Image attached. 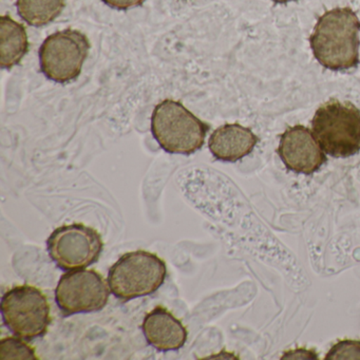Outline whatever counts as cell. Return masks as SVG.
I'll use <instances>...</instances> for the list:
<instances>
[{"instance_id": "6da1fadb", "label": "cell", "mask_w": 360, "mask_h": 360, "mask_svg": "<svg viewBox=\"0 0 360 360\" xmlns=\"http://www.w3.org/2000/svg\"><path fill=\"white\" fill-rule=\"evenodd\" d=\"M360 20L351 8H336L318 18L309 37L317 62L330 71H345L359 64Z\"/></svg>"}, {"instance_id": "7a4b0ae2", "label": "cell", "mask_w": 360, "mask_h": 360, "mask_svg": "<svg viewBox=\"0 0 360 360\" xmlns=\"http://www.w3.org/2000/svg\"><path fill=\"white\" fill-rule=\"evenodd\" d=\"M210 126L178 101H162L151 115V134L170 155H191L205 144Z\"/></svg>"}, {"instance_id": "3957f363", "label": "cell", "mask_w": 360, "mask_h": 360, "mask_svg": "<svg viewBox=\"0 0 360 360\" xmlns=\"http://www.w3.org/2000/svg\"><path fill=\"white\" fill-rule=\"evenodd\" d=\"M311 130L330 157L345 159L360 151V110L352 103L330 100L320 106L311 120Z\"/></svg>"}, {"instance_id": "277c9868", "label": "cell", "mask_w": 360, "mask_h": 360, "mask_svg": "<svg viewBox=\"0 0 360 360\" xmlns=\"http://www.w3.org/2000/svg\"><path fill=\"white\" fill-rule=\"evenodd\" d=\"M167 276L163 259L146 250L126 252L109 269L108 283L113 296L132 300L157 292Z\"/></svg>"}, {"instance_id": "5b68a950", "label": "cell", "mask_w": 360, "mask_h": 360, "mask_svg": "<svg viewBox=\"0 0 360 360\" xmlns=\"http://www.w3.org/2000/svg\"><path fill=\"white\" fill-rule=\"evenodd\" d=\"M0 309L8 330L26 341L45 336L51 323L49 301L37 286L10 288L1 297Z\"/></svg>"}, {"instance_id": "8992f818", "label": "cell", "mask_w": 360, "mask_h": 360, "mask_svg": "<svg viewBox=\"0 0 360 360\" xmlns=\"http://www.w3.org/2000/svg\"><path fill=\"white\" fill-rule=\"evenodd\" d=\"M89 39L73 29L58 31L48 37L39 48V66L50 81L67 84L79 79L89 56Z\"/></svg>"}, {"instance_id": "52a82bcc", "label": "cell", "mask_w": 360, "mask_h": 360, "mask_svg": "<svg viewBox=\"0 0 360 360\" xmlns=\"http://www.w3.org/2000/svg\"><path fill=\"white\" fill-rule=\"evenodd\" d=\"M47 250L58 269L77 271L98 262L104 250V241L96 229L83 223H72L52 231L47 240Z\"/></svg>"}, {"instance_id": "ba28073f", "label": "cell", "mask_w": 360, "mask_h": 360, "mask_svg": "<svg viewBox=\"0 0 360 360\" xmlns=\"http://www.w3.org/2000/svg\"><path fill=\"white\" fill-rule=\"evenodd\" d=\"M108 280L94 269L67 271L56 290V301L65 317L102 311L110 296Z\"/></svg>"}, {"instance_id": "9c48e42d", "label": "cell", "mask_w": 360, "mask_h": 360, "mask_svg": "<svg viewBox=\"0 0 360 360\" xmlns=\"http://www.w3.org/2000/svg\"><path fill=\"white\" fill-rule=\"evenodd\" d=\"M277 153L290 172L305 176L315 174L328 161L313 132L302 125L288 127L281 134Z\"/></svg>"}, {"instance_id": "30bf717a", "label": "cell", "mask_w": 360, "mask_h": 360, "mask_svg": "<svg viewBox=\"0 0 360 360\" xmlns=\"http://www.w3.org/2000/svg\"><path fill=\"white\" fill-rule=\"evenodd\" d=\"M142 330L148 345L159 352L178 351L188 338V330L181 320L161 305L147 313Z\"/></svg>"}, {"instance_id": "8fae6325", "label": "cell", "mask_w": 360, "mask_h": 360, "mask_svg": "<svg viewBox=\"0 0 360 360\" xmlns=\"http://www.w3.org/2000/svg\"><path fill=\"white\" fill-rule=\"evenodd\" d=\"M258 142V136L250 128L238 123L225 124L212 132L208 149L218 161L236 163L250 155Z\"/></svg>"}, {"instance_id": "7c38bea8", "label": "cell", "mask_w": 360, "mask_h": 360, "mask_svg": "<svg viewBox=\"0 0 360 360\" xmlns=\"http://www.w3.org/2000/svg\"><path fill=\"white\" fill-rule=\"evenodd\" d=\"M28 34L26 28L15 22L11 16L0 18V67L4 70H11L22 62L29 52Z\"/></svg>"}, {"instance_id": "4fadbf2b", "label": "cell", "mask_w": 360, "mask_h": 360, "mask_svg": "<svg viewBox=\"0 0 360 360\" xmlns=\"http://www.w3.org/2000/svg\"><path fill=\"white\" fill-rule=\"evenodd\" d=\"M66 0H18V15L29 26H47L64 11Z\"/></svg>"}, {"instance_id": "5bb4252c", "label": "cell", "mask_w": 360, "mask_h": 360, "mask_svg": "<svg viewBox=\"0 0 360 360\" xmlns=\"http://www.w3.org/2000/svg\"><path fill=\"white\" fill-rule=\"evenodd\" d=\"M0 358L3 360L39 359L35 353L34 347H31L26 340L18 336L7 337L0 340Z\"/></svg>"}, {"instance_id": "9a60e30c", "label": "cell", "mask_w": 360, "mask_h": 360, "mask_svg": "<svg viewBox=\"0 0 360 360\" xmlns=\"http://www.w3.org/2000/svg\"><path fill=\"white\" fill-rule=\"evenodd\" d=\"M326 360L360 359V341L342 340L333 345L326 354Z\"/></svg>"}, {"instance_id": "2e32d148", "label": "cell", "mask_w": 360, "mask_h": 360, "mask_svg": "<svg viewBox=\"0 0 360 360\" xmlns=\"http://www.w3.org/2000/svg\"><path fill=\"white\" fill-rule=\"evenodd\" d=\"M105 5L119 11H127L134 8L141 7L146 0H102Z\"/></svg>"}, {"instance_id": "e0dca14e", "label": "cell", "mask_w": 360, "mask_h": 360, "mask_svg": "<svg viewBox=\"0 0 360 360\" xmlns=\"http://www.w3.org/2000/svg\"><path fill=\"white\" fill-rule=\"evenodd\" d=\"M273 1L275 4H280V5H282V4H288L290 3V1H296V0H273Z\"/></svg>"}]
</instances>
